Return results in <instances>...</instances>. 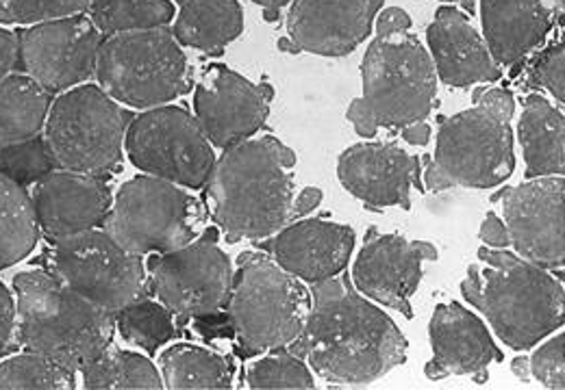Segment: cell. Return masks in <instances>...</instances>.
<instances>
[{"label":"cell","mask_w":565,"mask_h":390,"mask_svg":"<svg viewBox=\"0 0 565 390\" xmlns=\"http://www.w3.org/2000/svg\"><path fill=\"white\" fill-rule=\"evenodd\" d=\"M287 349L333 387H367L407 360L398 325L347 275L313 284L305 327Z\"/></svg>","instance_id":"1"},{"label":"cell","mask_w":565,"mask_h":390,"mask_svg":"<svg viewBox=\"0 0 565 390\" xmlns=\"http://www.w3.org/2000/svg\"><path fill=\"white\" fill-rule=\"evenodd\" d=\"M294 167L296 152L273 134L224 150L205 189L213 221L226 241L268 239L296 217Z\"/></svg>","instance_id":"2"},{"label":"cell","mask_w":565,"mask_h":390,"mask_svg":"<svg viewBox=\"0 0 565 390\" xmlns=\"http://www.w3.org/2000/svg\"><path fill=\"white\" fill-rule=\"evenodd\" d=\"M477 257L479 262L461 282V293L486 315L507 347L526 351L564 325V282L551 269L507 248L486 246Z\"/></svg>","instance_id":"3"},{"label":"cell","mask_w":565,"mask_h":390,"mask_svg":"<svg viewBox=\"0 0 565 390\" xmlns=\"http://www.w3.org/2000/svg\"><path fill=\"white\" fill-rule=\"evenodd\" d=\"M515 100L509 89L486 87L475 94V107L446 118L437 132L426 189H494L515 170L511 118Z\"/></svg>","instance_id":"4"},{"label":"cell","mask_w":565,"mask_h":390,"mask_svg":"<svg viewBox=\"0 0 565 390\" xmlns=\"http://www.w3.org/2000/svg\"><path fill=\"white\" fill-rule=\"evenodd\" d=\"M13 289L24 351L46 356L78 373L111 345L114 315L76 295L44 267L18 273Z\"/></svg>","instance_id":"5"},{"label":"cell","mask_w":565,"mask_h":390,"mask_svg":"<svg viewBox=\"0 0 565 390\" xmlns=\"http://www.w3.org/2000/svg\"><path fill=\"white\" fill-rule=\"evenodd\" d=\"M363 96L351 102L347 120L359 137L379 129H403L424 122L437 98V74L430 55L409 31L376 35L361 64Z\"/></svg>","instance_id":"6"},{"label":"cell","mask_w":565,"mask_h":390,"mask_svg":"<svg viewBox=\"0 0 565 390\" xmlns=\"http://www.w3.org/2000/svg\"><path fill=\"white\" fill-rule=\"evenodd\" d=\"M309 311L311 291L277 260L259 252L239 257L226 313L244 356L291 345Z\"/></svg>","instance_id":"7"},{"label":"cell","mask_w":565,"mask_h":390,"mask_svg":"<svg viewBox=\"0 0 565 390\" xmlns=\"http://www.w3.org/2000/svg\"><path fill=\"white\" fill-rule=\"evenodd\" d=\"M94 76L116 102L141 111L163 107L192 87L188 57L168 26L105 37Z\"/></svg>","instance_id":"8"},{"label":"cell","mask_w":565,"mask_h":390,"mask_svg":"<svg viewBox=\"0 0 565 390\" xmlns=\"http://www.w3.org/2000/svg\"><path fill=\"white\" fill-rule=\"evenodd\" d=\"M136 116L98 85L60 94L44 124V141L60 170L105 176L122 159L125 137Z\"/></svg>","instance_id":"9"},{"label":"cell","mask_w":565,"mask_h":390,"mask_svg":"<svg viewBox=\"0 0 565 390\" xmlns=\"http://www.w3.org/2000/svg\"><path fill=\"white\" fill-rule=\"evenodd\" d=\"M205 221L199 197L157 176L127 181L103 224V230L125 250L143 254H166L192 243Z\"/></svg>","instance_id":"10"},{"label":"cell","mask_w":565,"mask_h":390,"mask_svg":"<svg viewBox=\"0 0 565 390\" xmlns=\"http://www.w3.org/2000/svg\"><path fill=\"white\" fill-rule=\"evenodd\" d=\"M42 267L76 295L111 315L148 295L141 257L125 250L105 230L94 228L51 241Z\"/></svg>","instance_id":"11"},{"label":"cell","mask_w":565,"mask_h":390,"mask_svg":"<svg viewBox=\"0 0 565 390\" xmlns=\"http://www.w3.org/2000/svg\"><path fill=\"white\" fill-rule=\"evenodd\" d=\"M129 161L150 176L185 189L205 187L215 154L196 118L181 107H154L136 116L125 137Z\"/></svg>","instance_id":"12"},{"label":"cell","mask_w":565,"mask_h":390,"mask_svg":"<svg viewBox=\"0 0 565 390\" xmlns=\"http://www.w3.org/2000/svg\"><path fill=\"white\" fill-rule=\"evenodd\" d=\"M148 273L157 300L181 324L210 319L226 311L233 267L217 246L215 228L179 250L152 257Z\"/></svg>","instance_id":"13"},{"label":"cell","mask_w":565,"mask_h":390,"mask_svg":"<svg viewBox=\"0 0 565 390\" xmlns=\"http://www.w3.org/2000/svg\"><path fill=\"white\" fill-rule=\"evenodd\" d=\"M103 40L85 11L29 24L18 33V72L49 94H64L96 74Z\"/></svg>","instance_id":"14"},{"label":"cell","mask_w":565,"mask_h":390,"mask_svg":"<svg viewBox=\"0 0 565 390\" xmlns=\"http://www.w3.org/2000/svg\"><path fill=\"white\" fill-rule=\"evenodd\" d=\"M564 176L531 178L495 195L509 235V248L544 269L564 267Z\"/></svg>","instance_id":"15"},{"label":"cell","mask_w":565,"mask_h":390,"mask_svg":"<svg viewBox=\"0 0 565 390\" xmlns=\"http://www.w3.org/2000/svg\"><path fill=\"white\" fill-rule=\"evenodd\" d=\"M273 96L270 85H255L226 65H210L194 91V118L212 145L226 150L264 129Z\"/></svg>","instance_id":"16"},{"label":"cell","mask_w":565,"mask_h":390,"mask_svg":"<svg viewBox=\"0 0 565 390\" xmlns=\"http://www.w3.org/2000/svg\"><path fill=\"white\" fill-rule=\"evenodd\" d=\"M381 7L383 0H294L279 48L347 57L370 37Z\"/></svg>","instance_id":"17"},{"label":"cell","mask_w":565,"mask_h":390,"mask_svg":"<svg viewBox=\"0 0 565 390\" xmlns=\"http://www.w3.org/2000/svg\"><path fill=\"white\" fill-rule=\"evenodd\" d=\"M424 260H437L433 243L370 230L365 246L354 260L353 286L363 297L412 319V297L423 280Z\"/></svg>","instance_id":"18"},{"label":"cell","mask_w":565,"mask_h":390,"mask_svg":"<svg viewBox=\"0 0 565 390\" xmlns=\"http://www.w3.org/2000/svg\"><path fill=\"white\" fill-rule=\"evenodd\" d=\"M338 178L370 210H409L414 189H420V159L396 143H356L340 154Z\"/></svg>","instance_id":"19"},{"label":"cell","mask_w":565,"mask_h":390,"mask_svg":"<svg viewBox=\"0 0 565 390\" xmlns=\"http://www.w3.org/2000/svg\"><path fill=\"white\" fill-rule=\"evenodd\" d=\"M31 204L40 235L60 241L105 224L111 189L103 176L55 170L31 185Z\"/></svg>","instance_id":"20"},{"label":"cell","mask_w":565,"mask_h":390,"mask_svg":"<svg viewBox=\"0 0 565 390\" xmlns=\"http://www.w3.org/2000/svg\"><path fill=\"white\" fill-rule=\"evenodd\" d=\"M428 338L433 360L424 373L433 382L448 376H472L477 384H483L490 365L502 360L488 325L457 302L439 304L433 311Z\"/></svg>","instance_id":"21"},{"label":"cell","mask_w":565,"mask_h":390,"mask_svg":"<svg viewBox=\"0 0 565 390\" xmlns=\"http://www.w3.org/2000/svg\"><path fill=\"white\" fill-rule=\"evenodd\" d=\"M354 239L351 226L324 219H302L273 235L268 250L285 271L307 284H318L347 269Z\"/></svg>","instance_id":"22"},{"label":"cell","mask_w":565,"mask_h":390,"mask_svg":"<svg viewBox=\"0 0 565 390\" xmlns=\"http://www.w3.org/2000/svg\"><path fill=\"white\" fill-rule=\"evenodd\" d=\"M435 74L448 87H470L495 83L502 67L495 64L486 40L477 33L468 15L455 7H439L426 31Z\"/></svg>","instance_id":"23"},{"label":"cell","mask_w":565,"mask_h":390,"mask_svg":"<svg viewBox=\"0 0 565 390\" xmlns=\"http://www.w3.org/2000/svg\"><path fill=\"white\" fill-rule=\"evenodd\" d=\"M564 0H481L486 44L495 64L515 65L535 53L562 15Z\"/></svg>","instance_id":"24"},{"label":"cell","mask_w":565,"mask_h":390,"mask_svg":"<svg viewBox=\"0 0 565 390\" xmlns=\"http://www.w3.org/2000/svg\"><path fill=\"white\" fill-rule=\"evenodd\" d=\"M518 137L524 154V176L544 178L565 172L564 111L542 94H529L522 105Z\"/></svg>","instance_id":"25"},{"label":"cell","mask_w":565,"mask_h":390,"mask_svg":"<svg viewBox=\"0 0 565 390\" xmlns=\"http://www.w3.org/2000/svg\"><path fill=\"white\" fill-rule=\"evenodd\" d=\"M172 35L181 46L205 55H222L244 31L239 0H177Z\"/></svg>","instance_id":"26"},{"label":"cell","mask_w":565,"mask_h":390,"mask_svg":"<svg viewBox=\"0 0 565 390\" xmlns=\"http://www.w3.org/2000/svg\"><path fill=\"white\" fill-rule=\"evenodd\" d=\"M53 94L22 72L0 78V148L38 137L49 118Z\"/></svg>","instance_id":"27"},{"label":"cell","mask_w":565,"mask_h":390,"mask_svg":"<svg viewBox=\"0 0 565 390\" xmlns=\"http://www.w3.org/2000/svg\"><path fill=\"white\" fill-rule=\"evenodd\" d=\"M161 380L170 390L231 389L235 365L228 356L199 345H174L159 356Z\"/></svg>","instance_id":"28"},{"label":"cell","mask_w":565,"mask_h":390,"mask_svg":"<svg viewBox=\"0 0 565 390\" xmlns=\"http://www.w3.org/2000/svg\"><path fill=\"white\" fill-rule=\"evenodd\" d=\"M81 387L87 390L163 389L161 373L141 354L107 347L92 358L78 373Z\"/></svg>","instance_id":"29"},{"label":"cell","mask_w":565,"mask_h":390,"mask_svg":"<svg viewBox=\"0 0 565 390\" xmlns=\"http://www.w3.org/2000/svg\"><path fill=\"white\" fill-rule=\"evenodd\" d=\"M40 241L29 192L0 174V271L26 259Z\"/></svg>","instance_id":"30"},{"label":"cell","mask_w":565,"mask_h":390,"mask_svg":"<svg viewBox=\"0 0 565 390\" xmlns=\"http://www.w3.org/2000/svg\"><path fill=\"white\" fill-rule=\"evenodd\" d=\"M103 37L168 26L174 20L170 0H94L85 11Z\"/></svg>","instance_id":"31"},{"label":"cell","mask_w":565,"mask_h":390,"mask_svg":"<svg viewBox=\"0 0 565 390\" xmlns=\"http://www.w3.org/2000/svg\"><path fill=\"white\" fill-rule=\"evenodd\" d=\"M114 322L127 343L141 347L148 354H154L179 334L174 315L159 300L154 302L148 297H141L116 313Z\"/></svg>","instance_id":"32"},{"label":"cell","mask_w":565,"mask_h":390,"mask_svg":"<svg viewBox=\"0 0 565 390\" xmlns=\"http://www.w3.org/2000/svg\"><path fill=\"white\" fill-rule=\"evenodd\" d=\"M72 390L76 371L55 360L26 351L0 362V390Z\"/></svg>","instance_id":"33"},{"label":"cell","mask_w":565,"mask_h":390,"mask_svg":"<svg viewBox=\"0 0 565 390\" xmlns=\"http://www.w3.org/2000/svg\"><path fill=\"white\" fill-rule=\"evenodd\" d=\"M248 389H316L309 365L291 354L287 347L268 351L262 360L253 362L246 371Z\"/></svg>","instance_id":"34"},{"label":"cell","mask_w":565,"mask_h":390,"mask_svg":"<svg viewBox=\"0 0 565 390\" xmlns=\"http://www.w3.org/2000/svg\"><path fill=\"white\" fill-rule=\"evenodd\" d=\"M55 170L60 167L44 141V134L0 148V174L24 189Z\"/></svg>","instance_id":"35"},{"label":"cell","mask_w":565,"mask_h":390,"mask_svg":"<svg viewBox=\"0 0 565 390\" xmlns=\"http://www.w3.org/2000/svg\"><path fill=\"white\" fill-rule=\"evenodd\" d=\"M94 0H0V24H35L83 13Z\"/></svg>","instance_id":"36"},{"label":"cell","mask_w":565,"mask_h":390,"mask_svg":"<svg viewBox=\"0 0 565 390\" xmlns=\"http://www.w3.org/2000/svg\"><path fill=\"white\" fill-rule=\"evenodd\" d=\"M564 57V42H557L529 67V85L546 89L559 102L565 100Z\"/></svg>","instance_id":"37"},{"label":"cell","mask_w":565,"mask_h":390,"mask_svg":"<svg viewBox=\"0 0 565 390\" xmlns=\"http://www.w3.org/2000/svg\"><path fill=\"white\" fill-rule=\"evenodd\" d=\"M565 336L557 334L544 347H540L531 358V373L546 389H565Z\"/></svg>","instance_id":"38"},{"label":"cell","mask_w":565,"mask_h":390,"mask_svg":"<svg viewBox=\"0 0 565 390\" xmlns=\"http://www.w3.org/2000/svg\"><path fill=\"white\" fill-rule=\"evenodd\" d=\"M18 347V306L13 302V295L0 282V358L13 354Z\"/></svg>","instance_id":"39"},{"label":"cell","mask_w":565,"mask_h":390,"mask_svg":"<svg viewBox=\"0 0 565 390\" xmlns=\"http://www.w3.org/2000/svg\"><path fill=\"white\" fill-rule=\"evenodd\" d=\"M374 20H376V35H387V33L412 29V18L401 7H387L381 13H376Z\"/></svg>","instance_id":"40"},{"label":"cell","mask_w":565,"mask_h":390,"mask_svg":"<svg viewBox=\"0 0 565 390\" xmlns=\"http://www.w3.org/2000/svg\"><path fill=\"white\" fill-rule=\"evenodd\" d=\"M481 241L488 246V248H509V235H507V228H504V221L495 215V213H488L483 224H481V232H479Z\"/></svg>","instance_id":"41"},{"label":"cell","mask_w":565,"mask_h":390,"mask_svg":"<svg viewBox=\"0 0 565 390\" xmlns=\"http://www.w3.org/2000/svg\"><path fill=\"white\" fill-rule=\"evenodd\" d=\"M18 69V35L0 26V78Z\"/></svg>","instance_id":"42"},{"label":"cell","mask_w":565,"mask_h":390,"mask_svg":"<svg viewBox=\"0 0 565 390\" xmlns=\"http://www.w3.org/2000/svg\"><path fill=\"white\" fill-rule=\"evenodd\" d=\"M320 202H322V192L318 187H307V189L300 192V195L294 202V215L296 217L309 215L313 208L320 206Z\"/></svg>","instance_id":"43"},{"label":"cell","mask_w":565,"mask_h":390,"mask_svg":"<svg viewBox=\"0 0 565 390\" xmlns=\"http://www.w3.org/2000/svg\"><path fill=\"white\" fill-rule=\"evenodd\" d=\"M401 137L412 145H426L430 139V127L424 122H416L401 129Z\"/></svg>","instance_id":"44"},{"label":"cell","mask_w":565,"mask_h":390,"mask_svg":"<svg viewBox=\"0 0 565 390\" xmlns=\"http://www.w3.org/2000/svg\"><path fill=\"white\" fill-rule=\"evenodd\" d=\"M253 2L264 9V15H266L268 22H275L279 18V11L282 7H287L291 0H253Z\"/></svg>","instance_id":"45"},{"label":"cell","mask_w":565,"mask_h":390,"mask_svg":"<svg viewBox=\"0 0 565 390\" xmlns=\"http://www.w3.org/2000/svg\"><path fill=\"white\" fill-rule=\"evenodd\" d=\"M441 2H461V4H466V7L472 9V0H441Z\"/></svg>","instance_id":"46"}]
</instances>
